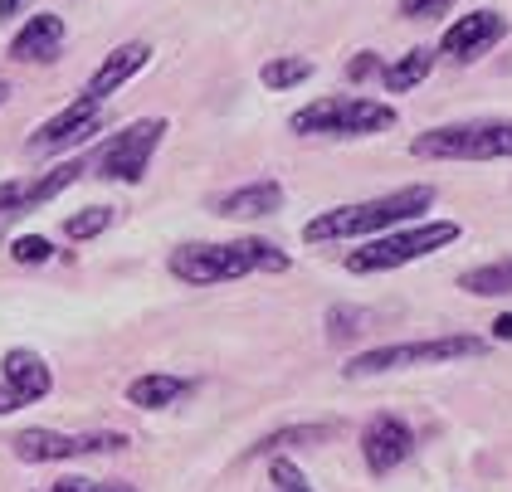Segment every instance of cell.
Masks as SVG:
<instances>
[{"label": "cell", "mask_w": 512, "mask_h": 492, "mask_svg": "<svg viewBox=\"0 0 512 492\" xmlns=\"http://www.w3.org/2000/svg\"><path fill=\"white\" fill-rule=\"evenodd\" d=\"M108 127V117H103V103H93L88 93H79L64 113H54L49 122H40L35 132H30V142H25V152L30 156H54V152H69V147H79V142H93L98 132Z\"/></svg>", "instance_id": "cell-9"}, {"label": "cell", "mask_w": 512, "mask_h": 492, "mask_svg": "<svg viewBox=\"0 0 512 492\" xmlns=\"http://www.w3.org/2000/svg\"><path fill=\"white\" fill-rule=\"evenodd\" d=\"M420 161H512V117H473L444 122L410 142Z\"/></svg>", "instance_id": "cell-3"}, {"label": "cell", "mask_w": 512, "mask_h": 492, "mask_svg": "<svg viewBox=\"0 0 512 492\" xmlns=\"http://www.w3.org/2000/svg\"><path fill=\"white\" fill-rule=\"evenodd\" d=\"M386 74V64H381V54H371V49H361L352 64H347V78L352 83H366V78H381Z\"/></svg>", "instance_id": "cell-27"}, {"label": "cell", "mask_w": 512, "mask_h": 492, "mask_svg": "<svg viewBox=\"0 0 512 492\" xmlns=\"http://www.w3.org/2000/svg\"><path fill=\"white\" fill-rule=\"evenodd\" d=\"M503 35H508V20H503L498 10H473V15H459V20L444 30L439 54H444L449 64H473V59H483Z\"/></svg>", "instance_id": "cell-11"}, {"label": "cell", "mask_w": 512, "mask_h": 492, "mask_svg": "<svg viewBox=\"0 0 512 492\" xmlns=\"http://www.w3.org/2000/svg\"><path fill=\"white\" fill-rule=\"evenodd\" d=\"M459 239H464V229L454 225V220H420V225L376 234L361 249H352L347 254V273H391V268H405V264H415V259H430L439 249L459 244Z\"/></svg>", "instance_id": "cell-5"}, {"label": "cell", "mask_w": 512, "mask_h": 492, "mask_svg": "<svg viewBox=\"0 0 512 492\" xmlns=\"http://www.w3.org/2000/svg\"><path fill=\"white\" fill-rule=\"evenodd\" d=\"M308 78H313V59H298V54L269 59V64L259 69V83H264L269 93H288V88H298V83H308Z\"/></svg>", "instance_id": "cell-20"}, {"label": "cell", "mask_w": 512, "mask_h": 492, "mask_svg": "<svg viewBox=\"0 0 512 492\" xmlns=\"http://www.w3.org/2000/svg\"><path fill=\"white\" fill-rule=\"evenodd\" d=\"M410 454H415V429L400 415L381 410V415L366 419V429H361V458H366V468H371L376 478L395 473Z\"/></svg>", "instance_id": "cell-10"}, {"label": "cell", "mask_w": 512, "mask_h": 492, "mask_svg": "<svg viewBox=\"0 0 512 492\" xmlns=\"http://www.w3.org/2000/svg\"><path fill=\"white\" fill-rule=\"evenodd\" d=\"M488 341L478 337H425V341H391V346H371L352 356L342 366L347 380H366V376H386V371H415V366H449V361H469V356H483Z\"/></svg>", "instance_id": "cell-6"}, {"label": "cell", "mask_w": 512, "mask_h": 492, "mask_svg": "<svg viewBox=\"0 0 512 492\" xmlns=\"http://www.w3.org/2000/svg\"><path fill=\"white\" fill-rule=\"evenodd\" d=\"M166 117H137V122H127L122 132H113L93 161H88V171L98 176V181H122V186H137L142 176H147V166H152V156L157 147L166 142Z\"/></svg>", "instance_id": "cell-7"}, {"label": "cell", "mask_w": 512, "mask_h": 492, "mask_svg": "<svg viewBox=\"0 0 512 492\" xmlns=\"http://www.w3.org/2000/svg\"><path fill=\"white\" fill-rule=\"evenodd\" d=\"M25 186L30 181H0V225H10V220H20L25 215Z\"/></svg>", "instance_id": "cell-25"}, {"label": "cell", "mask_w": 512, "mask_h": 492, "mask_svg": "<svg viewBox=\"0 0 512 492\" xmlns=\"http://www.w3.org/2000/svg\"><path fill=\"white\" fill-rule=\"evenodd\" d=\"M25 405H30V400H25L20 390H10V385L0 380V415H15V410H25Z\"/></svg>", "instance_id": "cell-30"}, {"label": "cell", "mask_w": 512, "mask_h": 492, "mask_svg": "<svg viewBox=\"0 0 512 492\" xmlns=\"http://www.w3.org/2000/svg\"><path fill=\"white\" fill-rule=\"evenodd\" d=\"M269 483H274V492H313L308 478H303V468L283 454H274V463H269Z\"/></svg>", "instance_id": "cell-24"}, {"label": "cell", "mask_w": 512, "mask_h": 492, "mask_svg": "<svg viewBox=\"0 0 512 492\" xmlns=\"http://www.w3.org/2000/svg\"><path fill=\"white\" fill-rule=\"evenodd\" d=\"M493 337H498V341H512V317H498V322H493Z\"/></svg>", "instance_id": "cell-32"}, {"label": "cell", "mask_w": 512, "mask_h": 492, "mask_svg": "<svg viewBox=\"0 0 512 492\" xmlns=\"http://www.w3.org/2000/svg\"><path fill=\"white\" fill-rule=\"evenodd\" d=\"M0 380H5L10 390H20L30 405L44 400V395L54 390V371H49V361H44L40 351H30V346H10V351H5V361H0Z\"/></svg>", "instance_id": "cell-14"}, {"label": "cell", "mask_w": 512, "mask_h": 492, "mask_svg": "<svg viewBox=\"0 0 512 492\" xmlns=\"http://www.w3.org/2000/svg\"><path fill=\"white\" fill-rule=\"evenodd\" d=\"M454 0H400V15L405 20H434V15H444Z\"/></svg>", "instance_id": "cell-28"}, {"label": "cell", "mask_w": 512, "mask_h": 492, "mask_svg": "<svg viewBox=\"0 0 512 492\" xmlns=\"http://www.w3.org/2000/svg\"><path fill=\"white\" fill-rule=\"evenodd\" d=\"M191 390H196V380L171 376V371H147V376H137L127 385V405H137V410H171Z\"/></svg>", "instance_id": "cell-16"}, {"label": "cell", "mask_w": 512, "mask_h": 492, "mask_svg": "<svg viewBox=\"0 0 512 492\" xmlns=\"http://www.w3.org/2000/svg\"><path fill=\"white\" fill-rule=\"evenodd\" d=\"M147 64H152V44H147V39L118 44V49H113V54H108L98 69H93V78L83 83V93H88L93 103H108V98H113V93H122V88L142 74Z\"/></svg>", "instance_id": "cell-12"}, {"label": "cell", "mask_w": 512, "mask_h": 492, "mask_svg": "<svg viewBox=\"0 0 512 492\" xmlns=\"http://www.w3.org/2000/svg\"><path fill=\"white\" fill-rule=\"evenodd\" d=\"M322 439H332V424H293V429H278L269 439H259L249 458L259 454H283V449H293V444H322Z\"/></svg>", "instance_id": "cell-21"}, {"label": "cell", "mask_w": 512, "mask_h": 492, "mask_svg": "<svg viewBox=\"0 0 512 492\" xmlns=\"http://www.w3.org/2000/svg\"><path fill=\"white\" fill-rule=\"evenodd\" d=\"M10 259L25 268H40L54 259V244H49L44 234H20V239H10Z\"/></svg>", "instance_id": "cell-23"}, {"label": "cell", "mask_w": 512, "mask_h": 492, "mask_svg": "<svg viewBox=\"0 0 512 492\" xmlns=\"http://www.w3.org/2000/svg\"><path fill=\"white\" fill-rule=\"evenodd\" d=\"M127 449V434L98 429V434H59V429H20L10 439V454L20 463H64V458H93Z\"/></svg>", "instance_id": "cell-8"}, {"label": "cell", "mask_w": 512, "mask_h": 492, "mask_svg": "<svg viewBox=\"0 0 512 492\" xmlns=\"http://www.w3.org/2000/svg\"><path fill=\"white\" fill-rule=\"evenodd\" d=\"M434 64H439V49H430V44H415V49H405L395 64H386L381 88H386V93H410V88H420V83L434 74Z\"/></svg>", "instance_id": "cell-17"}, {"label": "cell", "mask_w": 512, "mask_h": 492, "mask_svg": "<svg viewBox=\"0 0 512 492\" xmlns=\"http://www.w3.org/2000/svg\"><path fill=\"white\" fill-rule=\"evenodd\" d=\"M5 98H10V88H5V83H0V103H5Z\"/></svg>", "instance_id": "cell-34"}, {"label": "cell", "mask_w": 512, "mask_h": 492, "mask_svg": "<svg viewBox=\"0 0 512 492\" xmlns=\"http://www.w3.org/2000/svg\"><path fill=\"white\" fill-rule=\"evenodd\" d=\"M79 176H88V161H64V166H54V171H44V176H35L30 186H25V215H35V210H44L59 190H69Z\"/></svg>", "instance_id": "cell-18"}, {"label": "cell", "mask_w": 512, "mask_h": 492, "mask_svg": "<svg viewBox=\"0 0 512 492\" xmlns=\"http://www.w3.org/2000/svg\"><path fill=\"white\" fill-rule=\"evenodd\" d=\"M278 210H283V186L278 181H249V186L215 200V215H225V220H264V215H278Z\"/></svg>", "instance_id": "cell-15"}, {"label": "cell", "mask_w": 512, "mask_h": 492, "mask_svg": "<svg viewBox=\"0 0 512 492\" xmlns=\"http://www.w3.org/2000/svg\"><path fill=\"white\" fill-rule=\"evenodd\" d=\"M171 278L191 283V288H215V283H235L249 273H288V254L269 239H230V244H181L171 249Z\"/></svg>", "instance_id": "cell-2"}, {"label": "cell", "mask_w": 512, "mask_h": 492, "mask_svg": "<svg viewBox=\"0 0 512 492\" xmlns=\"http://www.w3.org/2000/svg\"><path fill=\"white\" fill-rule=\"evenodd\" d=\"M64 15H54V10H40V15H30L15 39H10V59L15 64H49V59H59V49H64Z\"/></svg>", "instance_id": "cell-13"}, {"label": "cell", "mask_w": 512, "mask_h": 492, "mask_svg": "<svg viewBox=\"0 0 512 492\" xmlns=\"http://www.w3.org/2000/svg\"><path fill=\"white\" fill-rule=\"evenodd\" d=\"M434 186H400L391 195H376V200H356V205H337V210H322L303 225L308 244H342V239H376V234H391V229L420 220L434 205Z\"/></svg>", "instance_id": "cell-1"}, {"label": "cell", "mask_w": 512, "mask_h": 492, "mask_svg": "<svg viewBox=\"0 0 512 492\" xmlns=\"http://www.w3.org/2000/svg\"><path fill=\"white\" fill-rule=\"evenodd\" d=\"M361 322H366V312H356V307H332L327 312V327H332V341H347L361 332Z\"/></svg>", "instance_id": "cell-26"}, {"label": "cell", "mask_w": 512, "mask_h": 492, "mask_svg": "<svg viewBox=\"0 0 512 492\" xmlns=\"http://www.w3.org/2000/svg\"><path fill=\"white\" fill-rule=\"evenodd\" d=\"M459 288L473 298H503V293H512V259H493V264L459 273Z\"/></svg>", "instance_id": "cell-19"}, {"label": "cell", "mask_w": 512, "mask_h": 492, "mask_svg": "<svg viewBox=\"0 0 512 492\" xmlns=\"http://www.w3.org/2000/svg\"><path fill=\"white\" fill-rule=\"evenodd\" d=\"M103 492H137L132 483H103Z\"/></svg>", "instance_id": "cell-33"}, {"label": "cell", "mask_w": 512, "mask_h": 492, "mask_svg": "<svg viewBox=\"0 0 512 492\" xmlns=\"http://www.w3.org/2000/svg\"><path fill=\"white\" fill-rule=\"evenodd\" d=\"M30 0H0V25H10V15H20Z\"/></svg>", "instance_id": "cell-31"}, {"label": "cell", "mask_w": 512, "mask_h": 492, "mask_svg": "<svg viewBox=\"0 0 512 492\" xmlns=\"http://www.w3.org/2000/svg\"><path fill=\"white\" fill-rule=\"evenodd\" d=\"M400 113L381 98H361V93H332V98H317L308 108L288 117V127L298 137H376V132H391Z\"/></svg>", "instance_id": "cell-4"}, {"label": "cell", "mask_w": 512, "mask_h": 492, "mask_svg": "<svg viewBox=\"0 0 512 492\" xmlns=\"http://www.w3.org/2000/svg\"><path fill=\"white\" fill-rule=\"evenodd\" d=\"M108 225H113V210H108V205H88V210H79V215L64 220V234L83 244V239H98Z\"/></svg>", "instance_id": "cell-22"}, {"label": "cell", "mask_w": 512, "mask_h": 492, "mask_svg": "<svg viewBox=\"0 0 512 492\" xmlns=\"http://www.w3.org/2000/svg\"><path fill=\"white\" fill-rule=\"evenodd\" d=\"M49 492H103V483H93V478H59V483H49Z\"/></svg>", "instance_id": "cell-29"}]
</instances>
